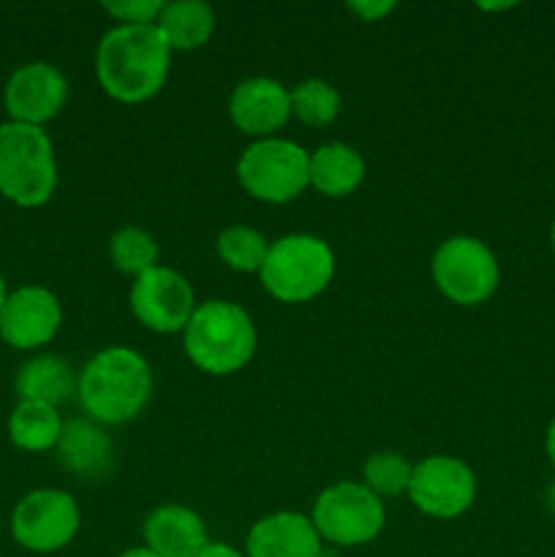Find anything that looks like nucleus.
<instances>
[{
	"label": "nucleus",
	"mask_w": 555,
	"mask_h": 557,
	"mask_svg": "<svg viewBox=\"0 0 555 557\" xmlns=\"http://www.w3.org/2000/svg\"><path fill=\"white\" fill-rule=\"evenodd\" d=\"M96 79L120 103H145L163 90L172 49L156 25H114L96 47Z\"/></svg>",
	"instance_id": "obj_1"
},
{
	"label": "nucleus",
	"mask_w": 555,
	"mask_h": 557,
	"mask_svg": "<svg viewBox=\"0 0 555 557\" xmlns=\"http://www.w3.org/2000/svg\"><path fill=\"white\" fill-rule=\"evenodd\" d=\"M87 419L112 428L139 417L152 397V368L136 348L109 346L87 359L76 379Z\"/></svg>",
	"instance_id": "obj_2"
},
{
	"label": "nucleus",
	"mask_w": 555,
	"mask_h": 557,
	"mask_svg": "<svg viewBox=\"0 0 555 557\" xmlns=\"http://www.w3.org/2000/svg\"><path fill=\"white\" fill-rule=\"evenodd\" d=\"M259 332L243 305L232 299L199 302L183 330L185 357L207 375H232L254 359Z\"/></svg>",
	"instance_id": "obj_3"
},
{
	"label": "nucleus",
	"mask_w": 555,
	"mask_h": 557,
	"mask_svg": "<svg viewBox=\"0 0 555 557\" xmlns=\"http://www.w3.org/2000/svg\"><path fill=\"white\" fill-rule=\"evenodd\" d=\"M58 190V158L44 128L0 123V196L25 210L44 207Z\"/></svg>",
	"instance_id": "obj_4"
},
{
	"label": "nucleus",
	"mask_w": 555,
	"mask_h": 557,
	"mask_svg": "<svg viewBox=\"0 0 555 557\" xmlns=\"http://www.w3.org/2000/svg\"><path fill=\"white\" fill-rule=\"evenodd\" d=\"M335 277V253L316 234H286L270 243L259 281L272 299L283 305H305L321 297Z\"/></svg>",
	"instance_id": "obj_5"
},
{
	"label": "nucleus",
	"mask_w": 555,
	"mask_h": 557,
	"mask_svg": "<svg viewBox=\"0 0 555 557\" xmlns=\"http://www.w3.org/2000/svg\"><path fill=\"white\" fill-rule=\"evenodd\" d=\"M321 542L341 549L365 547L386 528V506L362 482H337L321 490L310 509Z\"/></svg>",
	"instance_id": "obj_6"
},
{
	"label": "nucleus",
	"mask_w": 555,
	"mask_h": 557,
	"mask_svg": "<svg viewBox=\"0 0 555 557\" xmlns=\"http://www.w3.org/2000/svg\"><path fill=\"white\" fill-rule=\"evenodd\" d=\"M310 152L292 139H256L237 158V180L245 194L264 205H288L308 183Z\"/></svg>",
	"instance_id": "obj_7"
},
{
	"label": "nucleus",
	"mask_w": 555,
	"mask_h": 557,
	"mask_svg": "<svg viewBox=\"0 0 555 557\" xmlns=\"http://www.w3.org/2000/svg\"><path fill=\"white\" fill-rule=\"evenodd\" d=\"M430 275L435 288L452 305L477 308L498 292L501 264L498 256L482 239L471 234H455L439 245L430 261Z\"/></svg>",
	"instance_id": "obj_8"
},
{
	"label": "nucleus",
	"mask_w": 555,
	"mask_h": 557,
	"mask_svg": "<svg viewBox=\"0 0 555 557\" xmlns=\"http://www.w3.org/2000/svg\"><path fill=\"white\" fill-rule=\"evenodd\" d=\"M79 528L82 509L65 490H33L11 511V539L33 555L60 553L74 542Z\"/></svg>",
	"instance_id": "obj_9"
},
{
	"label": "nucleus",
	"mask_w": 555,
	"mask_h": 557,
	"mask_svg": "<svg viewBox=\"0 0 555 557\" xmlns=\"http://www.w3.org/2000/svg\"><path fill=\"white\" fill-rule=\"evenodd\" d=\"M477 473L466 460L452 455H430L414 462L408 500L433 520H457L477 500Z\"/></svg>",
	"instance_id": "obj_10"
},
{
	"label": "nucleus",
	"mask_w": 555,
	"mask_h": 557,
	"mask_svg": "<svg viewBox=\"0 0 555 557\" xmlns=\"http://www.w3.org/2000/svg\"><path fill=\"white\" fill-rule=\"evenodd\" d=\"M131 313L145 330L158 335H183L196 313L194 286L172 267H152L131 283Z\"/></svg>",
	"instance_id": "obj_11"
},
{
	"label": "nucleus",
	"mask_w": 555,
	"mask_h": 557,
	"mask_svg": "<svg viewBox=\"0 0 555 557\" xmlns=\"http://www.w3.org/2000/svg\"><path fill=\"white\" fill-rule=\"evenodd\" d=\"M69 101V79L58 65L33 60L20 65L3 87V107L11 123L44 128Z\"/></svg>",
	"instance_id": "obj_12"
},
{
	"label": "nucleus",
	"mask_w": 555,
	"mask_h": 557,
	"mask_svg": "<svg viewBox=\"0 0 555 557\" xmlns=\"http://www.w3.org/2000/svg\"><path fill=\"white\" fill-rule=\"evenodd\" d=\"M63 326V305L47 286L9 292L0 310V337L16 351H36L52 343Z\"/></svg>",
	"instance_id": "obj_13"
},
{
	"label": "nucleus",
	"mask_w": 555,
	"mask_h": 557,
	"mask_svg": "<svg viewBox=\"0 0 555 557\" xmlns=\"http://www.w3.org/2000/svg\"><path fill=\"white\" fill-rule=\"evenodd\" d=\"M234 128L256 139H272L292 120V92L272 76H248L229 96Z\"/></svg>",
	"instance_id": "obj_14"
},
{
	"label": "nucleus",
	"mask_w": 555,
	"mask_h": 557,
	"mask_svg": "<svg viewBox=\"0 0 555 557\" xmlns=\"http://www.w3.org/2000/svg\"><path fill=\"white\" fill-rule=\"evenodd\" d=\"M324 542L308 515L272 511L250 525L245 536V557H321Z\"/></svg>",
	"instance_id": "obj_15"
},
{
	"label": "nucleus",
	"mask_w": 555,
	"mask_h": 557,
	"mask_svg": "<svg viewBox=\"0 0 555 557\" xmlns=\"http://www.w3.org/2000/svg\"><path fill=\"white\" fill-rule=\"evenodd\" d=\"M141 547L161 557H196L210 544L207 522L183 504L152 509L141 522Z\"/></svg>",
	"instance_id": "obj_16"
},
{
	"label": "nucleus",
	"mask_w": 555,
	"mask_h": 557,
	"mask_svg": "<svg viewBox=\"0 0 555 557\" xmlns=\"http://www.w3.org/2000/svg\"><path fill=\"white\" fill-rule=\"evenodd\" d=\"M58 462L79 479H103L112 471L114 446L103 424L92 419H71L63 422L58 446Z\"/></svg>",
	"instance_id": "obj_17"
},
{
	"label": "nucleus",
	"mask_w": 555,
	"mask_h": 557,
	"mask_svg": "<svg viewBox=\"0 0 555 557\" xmlns=\"http://www.w3.org/2000/svg\"><path fill=\"white\" fill-rule=\"evenodd\" d=\"M365 158L346 141H326L310 152L308 183L326 199H346L365 183Z\"/></svg>",
	"instance_id": "obj_18"
},
{
	"label": "nucleus",
	"mask_w": 555,
	"mask_h": 557,
	"mask_svg": "<svg viewBox=\"0 0 555 557\" xmlns=\"http://www.w3.org/2000/svg\"><path fill=\"white\" fill-rule=\"evenodd\" d=\"M218 25L215 9L205 0H174L163 3L156 27L172 52H194L212 38Z\"/></svg>",
	"instance_id": "obj_19"
},
{
	"label": "nucleus",
	"mask_w": 555,
	"mask_h": 557,
	"mask_svg": "<svg viewBox=\"0 0 555 557\" xmlns=\"http://www.w3.org/2000/svg\"><path fill=\"white\" fill-rule=\"evenodd\" d=\"M76 379L79 375L74 373L69 359L54 357V354H38L22 364L14 389L20 400L47 403V406L58 408L60 403L69 400L71 392H76Z\"/></svg>",
	"instance_id": "obj_20"
},
{
	"label": "nucleus",
	"mask_w": 555,
	"mask_h": 557,
	"mask_svg": "<svg viewBox=\"0 0 555 557\" xmlns=\"http://www.w3.org/2000/svg\"><path fill=\"white\" fill-rule=\"evenodd\" d=\"M63 433V419L47 403L20 400L9 417V441L22 451H49L58 446Z\"/></svg>",
	"instance_id": "obj_21"
},
{
	"label": "nucleus",
	"mask_w": 555,
	"mask_h": 557,
	"mask_svg": "<svg viewBox=\"0 0 555 557\" xmlns=\"http://www.w3.org/2000/svg\"><path fill=\"white\" fill-rule=\"evenodd\" d=\"M288 92H292V117H297L308 128H326L341 114V92L332 82L321 79V76L297 82Z\"/></svg>",
	"instance_id": "obj_22"
},
{
	"label": "nucleus",
	"mask_w": 555,
	"mask_h": 557,
	"mask_svg": "<svg viewBox=\"0 0 555 557\" xmlns=\"http://www.w3.org/2000/svg\"><path fill=\"white\" fill-rule=\"evenodd\" d=\"M218 259L239 275H259L267 259L270 243L261 232L250 226H226L215 239Z\"/></svg>",
	"instance_id": "obj_23"
},
{
	"label": "nucleus",
	"mask_w": 555,
	"mask_h": 557,
	"mask_svg": "<svg viewBox=\"0 0 555 557\" xmlns=\"http://www.w3.org/2000/svg\"><path fill=\"white\" fill-rule=\"evenodd\" d=\"M109 259L120 275H131L136 281L158 267V243L145 228L123 226L109 237Z\"/></svg>",
	"instance_id": "obj_24"
},
{
	"label": "nucleus",
	"mask_w": 555,
	"mask_h": 557,
	"mask_svg": "<svg viewBox=\"0 0 555 557\" xmlns=\"http://www.w3.org/2000/svg\"><path fill=\"white\" fill-rule=\"evenodd\" d=\"M411 473L414 462H408V457L400 455V451H373L362 466V484L375 498H397V495L408 493Z\"/></svg>",
	"instance_id": "obj_25"
},
{
	"label": "nucleus",
	"mask_w": 555,
	"mask_h": 557,
	"mask_svg": "<svg viewBox=\"0 0 555 557\" xmlns=\"http://www.w3.org/2000/svg\"><path fill=\"white\" fill-rule=\"evenodd\" d=\"M101 9L118 25H156L163 11V0H112Z\"/></svg>",
	"instance_id": "obj_26"
},
{
	"label": "nucleus",
	"mask_w": 555,
	"mask_h": 557,
	"mask_svg": "<svg viewBox=\"0 0 555 557\" xmlns=\"http://www.w3.org/2000/svg\"><path fill=\"white\" fill-rule=\"evenodd\" d=\"M348 11L357 14L362 22H379L381 16H390L395 11V3H348Z\"/></svg>",
	"instance_id": "obj_27"
},
{
	"label": "nucleus",
	"mask_w": 555,
	"mask_h": 557,
	"mask_svg": "<svg viewBox=\"0 0 555 557\" xmlns=\"http://www.w3.org/2000/svg\"><path fill=\"white\" fill-rule=\"evenodd\" d=\"M196 557H245V553H239L226 542H210Z\"/></svg>",
	"instance_id": "obj_28"
},
{
	"label": "nucleus",
	"mask_w": 555,
	"mask_h": 557,
	"mask_svg": "<svg viewBox=\"0 0 555 557\" xmlns=\"http://www.w3.org/2000/svg\"><path fill=\"white\" fill-rule=\"evenodd\" d=\"M544 451H547L550 466L555 468V419L547 424V433H544Z\"/></svg>",
	"instance_id": "obj_29"
},
{
	"label": "nucleus",
	"mask_w": 555,
	"mask_h": 557,
	"mask_svg": "<svg viewBox=\"0 0 555 557\" xmlns=\"http://www.w3.org/2000/svg\"><path fill=\"white\" fill-rule=\"evenodd\" d=\"M118 557H161V555L150 553L147 547H131V549H125V553H120Z\"/></svg>",
	"instance_id": "obj_30"
},
{
	"label": "nucleus",
	"mask_w": 555,
	"mask_h": 557,
	"mask_svg": "<svg viewBox=\"0 0 555 557\" xmlns=\"http://www.w3.org/2000/svg\"><path fill=\"white\" fill-rule=\"evenodd\" d=\"M544 504H547L550 515L555 517V482L550 484V487H547V493H544Z\"/></svg>",
	"instance_id": "obj_31"
},
{
	"label": "nucleus",
	"mask_w": 555,
	"mask_h": 557,
	"mask_svg": "<svg viewBox=\"0 0 555 557\" xmlns=\"http://www.w3.org/2000/svg\"><path fill=\"white\" fill-rule=\"evenodd\" d=\"M5 297H9V288H5V281H3V275H0V310H3V305H5Z\"/></svg>",
	"instance_id": "obj_32"
},
{
	"label": "nucleus",
	"mask_w": 555,
	"mask_h": 557,
	"mask_svg": "<svg viewBox=\"0 0 555 557\" xmlns=\"http://www.w3.org/2000/svg\"><path fill=\"white\" fill-rule=\"evenodd\" d=\"M550 248H553V253H555V218H553V223H550Z\"/></svg>",
	"instance_id": "obj_33"
}]
</instances>
